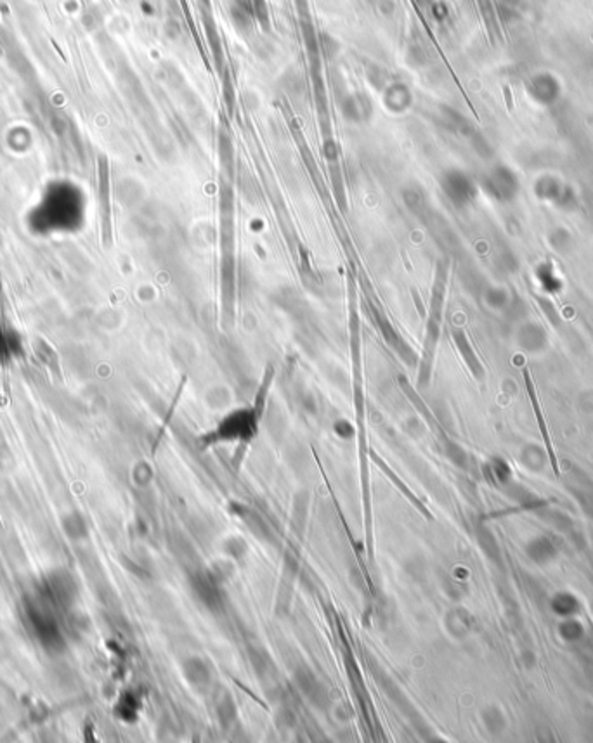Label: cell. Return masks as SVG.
I'll return each mask as SVG.
<instances>
[{
  "instance_id": "obj_2",
  "label": "cell",
  "mask_w": 593,
  "mask_h": 743,
  "mask_svg": "<svg viewBox=\"0 0 593 743\" xmlns=\"http://www.w3.org/2000/svg\"><path fill=\"white\" fill-rule=\"evenodd\" d=\"M524 376H526V383H527V388H529V397H531V402H533V409H534V415H536V420H538V424H539V430H541V435L543 439H545V444H546V451H548V458H550V465H552L553 468V473L560 475L558 473V465H557V458H556V453H553V446H552V440H550V435H548V430H546V424H545V420H543V412L541 409H539V402H538V397H536V392H534L533 385H531V380H529V374H527V371L524 373Z\"/></svg>"
},
{
  "instance_id": "obj_1",
  "label": "cell",
  "mask_w": 593,
  "mask_h": 743,
  "mask_svg": "<svg viewBox=\"0 0 593 743\" xmlns=\"http://www.w3.org/2000/svg\"><path fill=\"white\" fill-rule=\"evenodd\" d=\"M527 92L539 105H552V102L557 101L558 94H560V83H558L556 75L548 71H541L536 73L529 80Z\"/></svg>"
}]
</instances>
